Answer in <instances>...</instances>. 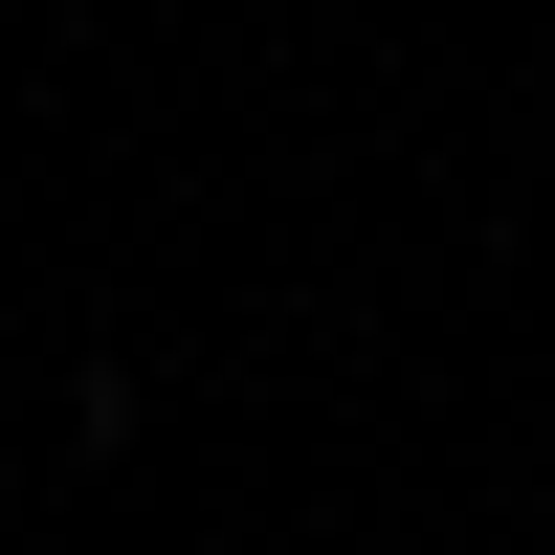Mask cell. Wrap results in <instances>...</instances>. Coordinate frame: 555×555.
<instances>
[]
</instances>
